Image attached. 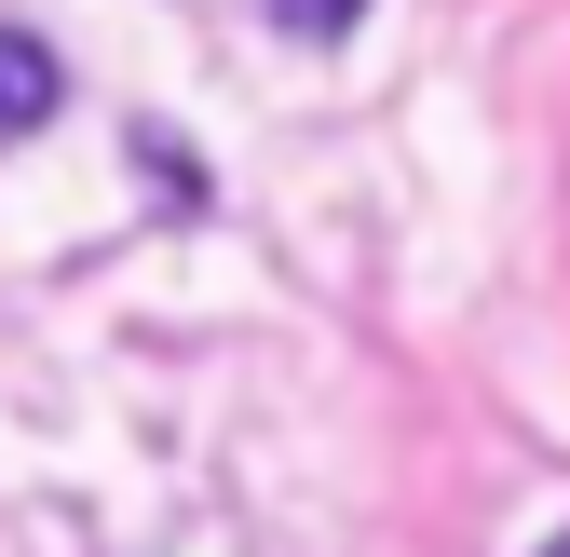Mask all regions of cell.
<instances>
[{
	"instance_id": "obj_1",
	"label": "cell",
	"mask_w": 570,
	"mask_h": 557,
	"mask_svg": "<svg viewBox=\"0 0 570 557\" xmlns=\"http://www.w3.org/2000/svg\"><path fill=\"white\" fill-rule=\"evenodd\" d=\"M55 96H68V68H55V41H28V28H0V150H14V136H41V123H55Z\"/></svg>"
},
{
	"instance_id": "obj_2",
	"label": "cell",
	"mask_w": 570,
	"mask_h": 557,
	"mask_svg": "<svg viewBox=\"0 0 570 557\" xmlns=\"http://www.w3.org/2000/svg\"><path fill=\"white\" fill-rule=\"evenodd\" d=\"M353 14H367V0H272L285 41H353Z\"/></svg>"
},
{
	"instance_id": "obj_3",
	"label": "cell",
	"mask_w": 570,
	"mask_h": 557,
	"mask_svg": "<svg viewBox=\"0 0 570 557\" xmlns=\"http://www.w3.org/2000/svg\"><path fill=\"white\" fill-rule=\"evenodd\" d=\"M543 557H570V530H557V544H543Z\"/></svg>"
}]
</instances>
